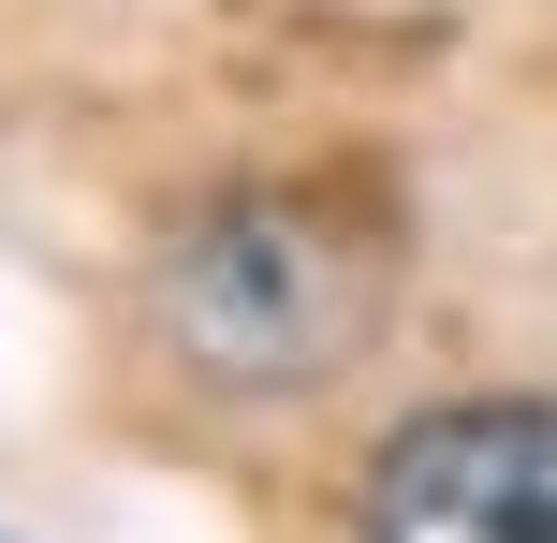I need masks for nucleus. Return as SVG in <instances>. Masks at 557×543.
I'll use <instances>...</instances> for the list:
<instances>
[{
  "label": "nucleus",
  "instance_id": "nucleus-1",
  "mask_svg": "<svg viewBox=\"0 0 557 543\" xmlns=\"http://www.w3.org/2000/svg\"><path fill=\"white\" fill-rule=\"evenodd\" d=\"M382 280H396V250L352 221V206H323V192H235V206H206V221L176 235L162 338L191 353L206 382H235V397L323 382L337 353L367 338Z\"/></svg>",
  "mask_w": 557,
  "mask_h": 543
},
{
  "label": "nucleus",
  "instance_id": "nucleus-2",
  "mask_svg": "<svg viewBox=\"0 0 557 543\" xmlns=\"http://www.w3.org/2000/svg\"><path fill=\"white\" fill-rule=\"evenodd\" d=\"M367 543H557V397H441L367 456Z\"/></svg>",
  "mask_w": 557,
  "mask_h": 543
},
{
  "label": "nucleus",
  "instance_id": "nucleus-3",
  "mask_svg": "<svg viewBox=\"0 0 557 543\" xmlns=\"http://www.w3.org/2000/svg\"><path fill=\"white\" fill-rule=\"evenodd\" d=\"M0 543H15V529H0Z\"/></svg>",
  "mask_w": 557,
  "mask_h": 543
}]
</instances>
